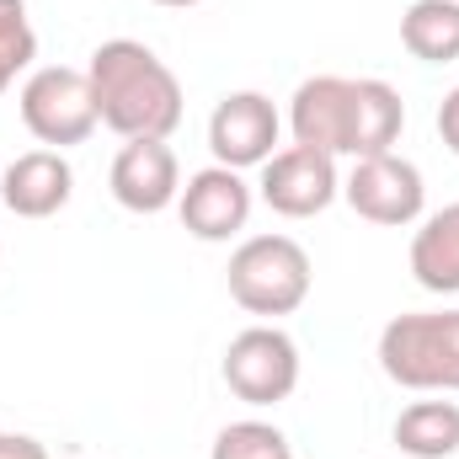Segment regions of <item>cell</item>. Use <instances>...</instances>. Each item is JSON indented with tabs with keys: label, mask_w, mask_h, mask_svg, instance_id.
I'll return each instance as SVG.
<instances>
[{
	"label": "cell",
	"mask_w": 459,
	"mask_h": 459,
	"mask_svg": "<svg viewBox=\"0 0 459 459\" xmlns=\"http://www.w3.org/2000/svg\"><path fill=\"white\" fill-rule=\"evenodd\" d=\"M406 128V102L390 81H352V75H310L299 81V91L289 97V134L294 144L347 155V160H368V155H390L395 139Z\"/></svg>",
	"instance_id": "obj_1"
},
{
	"label": "cell",
	"mask_w": 459,
	"mask_h": 459,
	"mask_svg": "<svg viewBox=\"0 0 459 459\" xmlns=\"http://www.w3.org/2000/svg\"><path fill=\"white\" fill-rule=\"evenodd\" d=\"M102 128L117 139H171L182 123V81L139 38H113L86 65Z\"/></svg>",
	"instance_id": "obj_2"
},
{
	"label": "cell",
	"mask_w": 459,
	"mask_h": 459,
	"mask_svg": "<svg viewBox=\"0 0 459 459\" xmlns=\"http://www.w3.org/2000/svg\"><path fill=\"white\" fill-rule=\"evenodd\" d=\"M230 299L246 310V316H262V321H278V316H294L305 299H310V251L294 240V235H251L230 251Z\"/></svg>",
	"instance_id": "obj_3"
},
{
	"label": "cell",
	"mask_w": 459,
	"mask_h": 459,
	"mask_svg": "<svg viewBox=\"0 0 459 459\" xmlns=\"http://www.w3.org/2000/svg\"><path fill=\"white\" fill-rule=\"evenodd\" d=\"M379 368L401 390H459V310L395 316L379 332Z\"/></svg>",
	"instance_id": "obj_4"
},
{
	"label": "cell",
	"mask_w": 459,
	"mask_h": 459,
	"mask_svg": "<svg viewBox=\"0 0 459 459\" xmlns=\"http://www.w3.org/2000/svg\"><path fill=\"white\" fill-rule=\"evenodd\" d=\"M22 123L38 144L48 150H70V144H86L97 134V97H91V81L86 70H70V65H43L27 75L22 97Z\"/></svg>",
	"instance_id": "obj_5"
},
{
	"label": "cell",
	"mask_w": 459,
	"mask_h": 459,
	"mask_svg": "<svg viewBox=\"0 0 459 459\" xmlns=\"http://www.w3.org/2000/svg\"><path fill=\"white\" fill-rule=\"evenodd\" d=\"M220 374H225L235 401H246V406H278L299 385V347L278 326H246V332L230 337Z\"/></svg>",
	"instance_id": "obj_6"
},
{
	"label": "cell",
	"mask_w": 459,
	"mask_h": 459,
	"mask_svg": "<svg viewBox=\"0 0 459 459\" xmlns=\"http://www.w3.org/2000/svg\"><path fill=\"white\" fill-rule=\"evenodd\" d=\"M342 198L347 209L368 225H385V230H406L422 220L428 209V182L422 171L406 160V155H368V160H352L342 182Z\"/></svg>",
	"instance_id": "obj_7"
},
{
	"label": "cell",
	"mask_w": 459,
	"mask_h": 459,
	"mask_svg": "<svg viewBox=\"0 0 459 459\" xmlns=\"http://www.w3.org/2000/svg\"><path fill=\"white\" fill-rule=\"evenodd\" d=\"M262 204L283 220H316L342 198V177H337V155L310 150V144H289L262 166Z\"/></svg>",
	"instance_id": "obj_8"
},
{
	"label": "cell",
	"mask_w": 459,
	"mask_h": 459,
	"mask_svg": "<svg viewBox=\"0 0 459 459\" xmlns=\"http://www.w3.org/2000/svg\"><path fill=\"white\" fill-rule=\"evenodd\" d=\"M278 134H283V117L273 108V97H262V91H230V97H220V108L209 113L214 166H230V171L267 166L278 155L273 150Z\"/></svg>",
	"instance_id": "obj_9"
},
{
	"label": "cell",
	"mask_w": 459,
	"mask_h": 459,
	"mask_svg": "<svg viewBox=\"0 0 459 459\" xmlns=\"http://www.w3.org/2000/svg\"><path fill=\"white\" fill-rule=\"evenodd\" d=\"M108 187L128 214H166L182 198V166L166 139H123L113 155Z\"/></svg>",
	"instance_id": "obj_10"
},
{
	"label": "cell",
	"mask_w": 459,
	"mask_h": 459,
	"mask_svg": "<svg viewBox=\"0 0 459 459\" xmlns=\"http://www.w3.org/2000/svg\"><path fill=\"white\" fill-rule=\"evenodd\" d=\"M251 182L230 166H204L187 177L182 198H177V214H182V230L198 235V240H235L246 220H251Z\"/></svg>",
	"instance_id": "obj_11"
},
{
	"label": "cell",
	"mask_w": 459,
	"mask_h": 459,
	"mask_svg": "<svg viewBox=\"0 0 459 459\" xmlns=\"http://www.w3.org/2000/svg\"><path fill=\"white\" fill-rule=\"evenodd\" d=\"M70 193H75V171L65 150H27L0 171V204L16 220H48L70 204Z\"/></svg>",
	"instance_id": "obj_12"
},
{
	"label": "cell",
	"mask_w": 459,
	"mask_h": 459,
	"mask_svg": "<svg viewBox=\"0 0 459 459\" xmlns=\"http://www.w3.org/2000/svg\"><path fill=\"white\" fill-rule=\"evenodd\" d=\"M411 278L428 294H459V204H444L411 235Z\"/></svg>",
	"instance_id": "obj_13"
},
{
	"label": "cell",
	"mask_w": 459,
	"mask_h": 459,
	"mask_svg": "<svg viewBox=\"0 0 459 459\" xmlns=\"http://www.w3.org/2000/svg\"><path fill=\"white\" fill-rule=\"evenodd\" d=\"M395 449L406 459H455L459 455V406L455 401H411L395 428Z\"/></svg>",
	"instance_id": "obj_14"
},
{
	"label": "cell",
	"mask_w": 459,
	"mask_h": 459,
	"mask_svg": "<svg viewBox=\"0 0 459 459\" xmlns=\"http://www.w3.org/2000/svg\"><path fill=\"white\" fill-rule=\"evenodd\" d=\"M401 43L422 65L459 59V0H411L401 16Z\"/></svg>",
	"instance_id": "obj_15"
},
{
	"label": "cell",
	"mask_w": 459,
	"mask_h": 459,
	"mask_svg": "<svg viewBox=\"0 0 459 459\" xmlns=\"http://www.w3.org/2000/svg\"><path fill=\"white\" fill-rule=\"evenodd\" d=\"M283 455H294V449H289V438H283V428L246 417V422L220 428L214 455H209V459H283Z\"/></svg>",
	"instance_id": "obj_16"
},
{
	"label": "cell",
	"mask_w": 459,
	"mask_h": 459,
	"mask_svg": "<svg viewBox=\"0 0 459 459\" xmlns=\"http://www.w3.org/2000/svg\"><path fill=\"white\" fill-rule=\"evenodd\" d=\"M0 59L27 70L38 59V32L27 22V0H0Z\"/></svg>",
	"instance_id": "obj_17"
},
{
	"label": "cell",
	"mask_w": 459,
	"mask_h": 459,
	"mask_svg": "<svg viewBox=\"0 0 459 459\" xmlns=\"http://www.w3.org/2000/svg\"><path fill=\"white\" fill-rule=\"evenodd\" d=\"M438 139H444V144L459 155V86L444 97V102H438Z\"/></svg>",
	"instance_id": "obj_18"
},
{
	"label": "cell",
	"mask_w": 459,
	"mask_h": 459,
	"mask_svg": "<svg viewBox=\"0 0 459 459\" xmlns=\"http://www.w3.org/2000/svg\"><path fill=\"white\" fill-rule=\"evenodd\" d=\"M0 459H48V449L27 433H0Z\"/></svg>",
	"instance_id": "obj_19"
},
{
	"label": "cell",
	"mask_w": 459,
	"mask_h": 459,
	"mask_svg": "<svg viewBox=\"0 0 459 459\" xmlns=\"http://www.w3.org/2000/svg\"><path fill=\"white\" fill-rule=\"evenodd\" d=\"M16 75H22V70H16V65H11V59H0V97H5V91H11V81H16Z\"/></svg>",
	"instance_id": "obj_20"
},
{
	"label": "cell",
	"mask_w": 459,
	"mask_h": 459,
	"mask_svg": "<svg viewBox=\"0 0 459 459\" xmlns=\"http://www.w3.org/2000/svg\"><path fill=\"white\" fill-rule=\"evenodd\" d=\"M155 5H177L182 11V5H204V0H155Z\"/></svg>",
	"instance_id": "obj_21"
},
{
	"label": "cell",
	"mask_w": 459,
	"mask_h": 459,
	"mask_svg": "<svg viewBox=\"0 0 459 459\" xmlns=\"http://www.w3.org/2000/svg\"><path fill=\"white\" fill-rule=\"evenodd\" d=\"M283 459H294V455H283Z\"/></svg>",
	"instance_id": "obj_22"
}]
</instances>
